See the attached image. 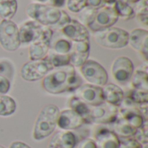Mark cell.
Wrapping results in <instances>:
<instances>
[{
	"label": "cell",
	"mask_w": 148,
	"mask_h": 148,
	"mask_svg": "<svg viewBox=\"0 0 148 148\" xmlns=\"http://www.w3.org/2000/svg\"><path fill=\"white\" fill-rule=\"evenodd\" d=\"M81 83V78L72 65L55 68L42 79V88L50 95L75 92Z\"/></svg>",
	"instance_id": "obj_1"
},
{
	"label": "cell",
	"mask_w": 148,
	"mask_h": 148,
	"mask_svg": "<svg viewBox=\"0 0 148 148\" xmlns=\"http://www.w3.org/2000/svg\"><path fill=\"white\" fill-rule=\"evenodd\" d=\"M60 109L53 104L45 106L40 111L32 131L35 141H41L49 137L56 128Z\"/></svg>",
	"instance_id": "obj_2"
},
{
	"label": "cell",
	"mask_w": 148,
	"mask_h": 148,
	"mask_svg": "<svg viewBox=\"0 0 148 148\" xmlns=\"http://www.w3.org/2000/svg\"><path fill=\"white\" fill-rule=\"evenodd\" d=\"M19 40L22 46H29L39 40L51 41L54 30L50 27L43 26L34 20L29 19L18 26Z\"/></svg>",
	"instance_id": "obj_3"
},
{
	"label": "cell",
	"mask_w": 148,
	"mask_h": 148,
	"mask_svg": "<svg viewBox=\"0 0 148 148\" xmlns=\"http://www.w3.org/2000/svg\"><path fill=\"white\" fill-rule=\"evenodd\" d=\"M62 10L53 7L48 3H31L26 8V14L29 19L36 23L53 28L60 21Z\"/></svg>",
	"instance_id": "obj_4"
},
{
	"label": "cell",
	"mask_w": 148,
	"mask_h": 148,
	"mask_svg": "<svg viewBox=\"0 0 148 148\" xmlns=\"http://www.w3.org/2000/svg\"><path fill=\"white\" fill-rule=\"evenodd\" d=\"M129 33L118 27H110L95 32V42L101 47L111 49H123L128 45Z\"/></svg>",
	"instance_id": "obj_5"
},
{
	"label": "cell",
	"mask_w": 148,
	"mask_h": 148,
	"mask_svg": "<svg viewBox=\"0 0 148 148\" xmlns=\"http://www.w3.org/2000/svg\"><path fill=\"white\" fill-rule=\"evenodd\" d=\"M53 66L48 58L29 61L20 69V76L26 82H36L42 79L52 69Z\"/></svg>",
	"instance_id": "obj_6"
},
{
	"label": "cell",
	"mask_w": 148,
	"mask_h": 148,
	"mask_svg": "<svg viewBox=\"0 0 148 148\" xmlns=\"http://www.w3.org/2000/svg\"><path fill=\"white\" fill-rule=\"evenodd\" d=\"M118 20L119 16L114 9V6L104 5L96 10L94 19L87 28L93 32H97L113 27Z\"/></svg>",
	"instance_id": "obj_7"
},
{
	"label": "cell",
	"mask_w": 148,
	"mask_h": 148,
	"mask_svg": "<svg viewBox=\"0 0 148 148\" xmlns=\"http://www.w3.org/2000/svg\"><path fill=\"white\" fill-rule=\"evenodd\" d=\"M80 72L89 84L103 87L108 82V74L107 70L95 60L86 61L80 67Z\"/></svg>",
	"instance_id": "obj_8"
},
{
	"label": "cell",
	"mask_w": 148,
	"mask_h": 148,
	"mask_svg": "<svg viewBox=\"0 0 148 148\" xmlns=\"http://www.w3.org/2000/svg\"><path fill=\"white\" fill-rule=\"evenodd\" d=\"M0 45L9 52L16 51L21 46L18 26L11 20H1L0 22Z\"/></svg>",
	"instance_id": "obj_9"
},
{
	"label": "cell",
	"mask_w": 148,
	"mask_h": 148,
	"mask_svg": "<svg viewBox=\"0 0 148 148\" xmlns=\"http://www.w3.org/2000/svg\"><path fill=\"white\" fill-rule=\"evenodd\" d=\"M134 72V65L132 60L127 56L115 58L111 65V74L117 83L127 84L130 82Z\"/></svg>",
	"instance_id": "obj_10"
},
{
	"label": "cell",
	"mask_w": 148,
	"mask_h": 148,
	"mask_svg": "<svg viewBox=\"0 0 148 148\" xmlns=\"http://www.w3.org/2000/svg\"><path fill=\"white\" fill-rule=\"evenodd\" d=\"M118 117V108L109 103L103 102L91 107L92 123L98 125H113Z\"/></svg>",
	"instance_id": "obj_11"
},
{
	"label": "cell",
	"mask_w": 148,
	"mask_h": 148,
	"mask_svg": "<svg viewBox=\"0 0 148 148\" xmlns=\"http://www.w3.org/2000/svg\"><path fill=\"white\" fill-rule=\"evenodd\" d=\"M74 95L91 107L100 105L105 101L102 88L89 83L79 86L75 89Z\"/></svg>",
	"instance_id": "obj_12"
},
{
	"label": "cell",
	"mask_w": 148,
	"mask_h": 148,
	"mask_svg": "<svg viewBox=\"0 0 148 148\" xmlns=\"http://www.w3.org/2000/svg\"><path fill=\"white\" fill-rule=\"evenodd\" d=\"M93 136L97 148H120L119 136L104 125L96 127Z\"/></svg>",
	"instance_id": "obj_13"
},
{
	"label": "cell",
	"mask_w": 148,
	"mask_h": 148,
	"mask_svg": "<svg viewBox=\"0 0 148 148\" xmlns=\"http://www.w3.org/2000/svg\"><path fill=\"white\" fill-rule=\"evenodd\" d=\"M57 31L71 42L89 41L88 29L75 19H70L69 23H67Z\"/></svg>",
	"instance_id": "obj_14"
},
{
	"label": "cell",
	"mask_w": 148,
	"mask_h": 148,
	"mask_svg": "<svg viewBox=\"0 0 148 148\" xmlns=\"http://www.w3.org/2000/svg\"><path fill=\"white\" fill-rule=\"evenodd\" d=\"M86 125L83 119L70 108H66L59 112L56 127L63 131H74Z\"/></svg>",
	"instance_id": "obj_15"
},
{
	"label": "cell",
	"mask_w": 148,
	"mask_h": 148,
	"mask_svg": "<svg viewBox=\"0 0 148 148\" xmlns=\"http://www.w3.org/2000/svg\"><path fill=\"white\" fill-rule=\"evenodd\" d=\"M148 31L146 29H133L128 35V45L139 52L147 62L148 59Z\"/></svg>",
	"instance_id": "obj_16"
},
{
	"label": "cell",
	"mask_w": 148,
	"mask_h": 148,
	"mask_svg": "<svg viewBox=\"0 0 148 148\" xmlns=\"http://www.w3.org/2000/svg\"><path fill=\"white\" fill-rule=\"evenodd\" d=\"M90 52L89 41L73 42L72 49L69 53L70 65L74 68H80L86 61L88 60Z\"/></svg>",
	"instance_id": "obj_17"
},
{
	"label": "cell",
	"mask_w": 148,
	"mask_h": 148,
	"mask_svg": "<svg viewBox=\"0 0 148 148\" xmlns=\"http://www.w3.org/2000/svg\"><path fill=\"white\" fill-rule=\"evenodd\" d=\"M78 142L79 138L73 131L60 130L53 135L48 148H75Z\"/></svg>",
	"instance_id": "obj_18"
},
{
	"label": "cell",
	"mask_w": 148,
	"mask_h": 148,
	"mask_svg": "<svg viewBox=\"0 0 148 148\" xmlns=\"http://www.w3.org/2000/svg\"><path fill=\"white\" fill-rule=\"evenodd\" d=\"M118 117L123 119L136 129L141 127L143 124L147 121V120H146L141 114L138 106L129 108H118Z\"/></svg>",
	"instance_id": "obj_19"
},
{
	"label": "cell",
	"mask_w": 148,
	"mask_h": 148,
	"mask_svg": "<svg viewBox=\"0 0 148 148\" xmlns=\"http://www.w3.org/2000/svg\"><path fill=\"white\" fill-rule=\"evenodd\" d=\"M101 88L105 102L119 108L125 97L123 89L114 83H107Z\"/></svg>",
	"instance_id": "obj_20"
},
{
	"label": "cell",
	"mask_w": 148,
	"mask_h": 148,
	"mask_svg": "<svg viewBox=\"0 0 148 148\" xmlns=\"http://www.w3.org/2000/svg\"><path fill=\"white\" fill-rule=\"evenodd\" d=\"M68 104H69V108L72 109L77 114H79L83 119L85 124L87 125L93 124L91 120V106L81 101L75 95H73L69 100Z\"/></svg>",
	"instance_id": "obj_21"
},
{
	"label": "cell",
	"mask_w": 148,
	"mask_h": 148,
	"mask_svg": "<svg viewBox=\"0 0 148 148\" xmlns=\"http://www.w3.org/2000/svg\"><path fill=\"white\" fill-rule=\"evenodd\" d=\"M72 43L73 42H71L70 40L63 36L59 31L54 30L53 36L50 41L49 49L58 54L67 55V54H69L71 51Z\"/></svg>",
	"instance_id": "obj_22"
},
{
	"label": "cell",
	"mask_w": 148,
	"mask_h": 148,
	"mask_svg": "<svg viewBox=\"0 0 148 148\" xmlns=\"http://www.w3.org/2000/svg\"><path fill=\"white\" fill-rule=\"evenodd\" d=\"M50 41L39 40L29 46V61L44 59L49 50Z\"/></svg>",
	"instance_id": "obj_23"
},
{
	"label": "cell",
	"mask_w": 148,
	"mask_h": 148,
	"mask_svg": "<svg viewBox=\"0 0 148 148\" xmlns=\"http://www.w3.org/2000/svg\"><path fill=\"white\" fill-rule=\"evenodd\" d=\"M147 78L148 72L147 66L136 69L130 80L132 88L148 91Z\"/></svg>",
	"instance_id": "obj_24"
},
{
	"label": "cell",
	"mask_w": 148,
	"mask_h": 148,
	"mask_svg": "<svg viewBox=\"0 0 148 148\" xmlns=\"http://www.w3.org/2000/svg\"><path fill=\"white\" fill-rule=\"evenodd\" d=\"M113 126V131L119 136V138H134L137 131L136 128L120 117H117V120L114 121Z\"/></svg>",
	"instance_id": "obj_25"
},
{
	"label": "cell",
	"mask_w": 148,
	"mask_h": 148,
	"mask_svg": "<svg viewBox=\"0 0 148 148\" xmlns=\"http://www.w3.org/2000/svg\"><path fill=\"white\" fill-rule=\"evenodd\" d=\"M17 10V0H0V18L11 20Z\"/></svg>",
	"instance_id": "obj_26"
},
{
	"label": "cell",
	"mask_w": 148,
	"mask_h": 148,
	"mask_svg": "<svg viewBox=\"0 0 148 148\" xmlns=\"http://www.w3.org/2000/svg\"><path fill=\"white\" fill-rule=\"evenodd\" d=\"M16 103L15 100L7 95H0V116H10L16 112Z\"/></svg>",
	"instance_id": "obj_27"
},
{
	"label": "cell",
	"mask_w": 148,
	"mask_h": 148,
	"mask_svg": "<svg viewBox=\"0 0 148 148\" xmlns=\"http://www.w3.org/2000/svg\"><path fill=\"white\" fill-rule=\"evenodd\" d=\"M114 6L118 14L119 18L123 20H130L135 17V12L133 5L128 4L121 0H116Z\"/></svg>",
	"instance_id": "obj_28"
},
{
	"label": "cell",
	"mask_w": 148,
	"mask_h": 148,
	"mask_svg": "<svg viewBox=\"0 0 148 148\" xmlns=\"http://www.w3.org/2000/svg\"><path fill=\"white\" fill-rule=\"evenodd\" d=\"M134 9L135 12V17L137 18L138 22L145 28H147L148 22L147 0H139L134 4Z\"/></svg>",
	"instance_id": "obj_29"
},
{
	"label": "cell",
	"mask_w": 148,
	"mask_h": 148,
	"mask_svg": "<svg viewBox=\"0 0 148 148\" xmlns=\"http://www.w3.org/2000/svg\"><path fill=\"white\" fill-rule=\"evenodd\" d=\"M125 97L127 98L135 106L145 105L147 104L148 102V91L131 88L127 93Z\"/></svg>",
	"instance_id": "obj_30"
},
{
	"label": "cell",
	"mask_w": 148,
	"mask_h": 148,
	"mask_svg": "<svg viewBox=\"0 0 148 148\" xmlns=\"http://www.w3.org/2000/svg\"><path fill=\"white\" fill-rule=\"evenodd\" d=\"M46 58H48L49 60V62H51L54 69L55 68L64 67V66H67V65H70L69 64L70 63L69 54H67V55L58 54V53H56L53 50L49 49Z\"/></svg>",
	"instance_id": "obj_31"
},
{
	"label": "cell",
	"mask_w": 148,
	"mask_h": 148,
	"mask_svg": "<svg viewBox=\"0 0 148 148\" xmlns=\"http://www.w3.org/2000/svg\"><path fill=\"white\" fill-rule=\"evenodd\" d=\"M0 75L8 78L12 83L15 76V66L10 59H0Z\"/></svg>",
	"instance_id": "obj_32"
},
{
	"label": "cell",
	"mask_w": 148,
	"mask_h": 148,
	"mask_svg": "<svg viewBox=\"0 0 148 148\" xmlns=\"http://www.w3.org/2000/svg\"><path fill=\"white\" fill-rule=\"evenodd\" d=\"M97 9H93L88 6H86L84 9H82L80 12H78V18L79 22L88 27V25L92 22L94 19V16L95 15Z\"/></svg>",
	"instance_id": "obj_33"
},
{
	"label": "cell",
	"mask_w": 148,
	"mask_h": 148,
	"mask_svg": "<svg viewBox=\"0 0 148 148\" xmlns=\"http://www.w3.org/2000/svg\"><path fill=\"white\" fill-rule=\"evenodd\" d=\"M87 6V0H66V8L73 12L78 13Z\"/></svg>",
	"instance_id": "obj_34"
},
{
	"label": "cell",
	"mask_w": 148,
	"mask_h": 148,
	"mask_svg": "<svg viewBox=\"0 0 148 148\" xmlns=\"http://www.w3.org/2000/svg\"><path fill=\"white\" fill-rule=\"evenodd\" d=\"M134 138L139 141L142 146H146L147 145L148 142V134H147V121H146L143 126L140 128L137 129L135 135L134 136Z\"/></svg>",
	"instance_id": "obj_35"
},
{
	"label": "cell",
	"mask_w": 148,
	"mask_h": 148,
	"mask_svg": "<svg viewBox=\"0 0 148 148\" xmlns=\"http://www.w3.org/2000/svg\"><path fill=\"white\" fill-rule=\"evenodd\" d=\"M120 148H143L134 138H120Z\"/></svg>",
	"instance_id": "obj_36"
},
{
	"label": "cell",
	"mask_w": 148,
	"mask_h": 148,
	"mask_svg": "<svg viewBox=\"0 0 148 148\" xmlns=\"http://www.w3.org/2000/svg\"><path fill=\"white\" fill-rule=\"evenodd\" d=\"M11 88V82L3 76L0 75V95H6Z\"/></svg>",
	"instance_id": "obj_37"
},
{
	"label": "cell",
	"mask_w": 148,
	"mask_h": 148,
	"mask_svg": "<svg viewBox=\"0 0 148 148\" xmlns=\"http://www.w3.org/2000/svg\"><path fill=\"white\" fill-rule=\"evenodd\" d=\"M77 148H97V145L94 139L91 138H84L81 141L78 142Z\"/></svg>",
	"instance_id": "obj_38"
},
{
	"label": "cell",
	"mask_w": 148,
	"mask_h": 148,
	"mask_svg": "<svg viewBox=\"0 0 148 148\" xmlns=\"http://www.w3.org/2000/svg\"><path fill=\"white\" fill-rule=\"evenodd\" d=\"M104 5V0H87V6L93 9H99Z\"/></svg>",
	"instance_id": "obj_39"
},
{
	"label": "cell",
	"mask_w": 148,
	"mask_h": 148,
	"mask_svg": "<svg viewBox=\"0 0 148 148\" xmlns=\"http://www.w3.org/2000/svg\"><path fill=\"white\" fill-rule=\"evenodd\" d=\"M48 4L62 10V8L66 6V0H49Z\"/></svg>",
	"instance_id": "obj_40"
},
{
	"label": "cell",
	"mask_w": 148,
	"mask_h": 148,
	"mask_svg": "<svg viewBox=\"0 0 148 148\" xmlns=\"http://www.w3.org/2000/svg\"><path fill=\"white\" fill-rule=\"evenodd\" d=\"M9 148H31L29 145H27L26 143L23 142V141H13L10 143Z\"/></svg>",
	"instance_id": "obj_41"
},
{
	"label": "cell",
	"mask_w": 148,
	"mask_h": 148,
	"mask_svg": "<svg viewBox=\"0 0 148 148\" xmlns=\"http://www.w3.org/2000/svg\"><path fill=\"white\" fill-rule=\"evenodd\" d=\"M121 1H123V2H125V3H127L128 4L133 5V4H135L139 0H121Z\"/></svg>",
	"instance_id": "obj_42"
},
{
	"label": "cell",
	"mask_w": 148,
	"mask_h": 148,
	"mask_svg": "<svg viewBox=\"0 0 148 148\" xmlns=\"http://www.w3.org/2000/svg\"><path fill=\"white\" fill-rule=\"evenodd\" d=\"M34 3H48L49 0H33Z\"/></svg>",
	"instance_id": "obj_43"
},
{
	"label": "cell",
	"mask_w": 148,
	"mask_h": 148,
	"mask_svg": "<svg viewBox=\"0 0 148 148\" xmlns=\"http://www.w3.org/2000/svg\"><path fill=\"white\" fill-rule=\"evenodd\" d=\"M0 148H5V147H3V146H1V145H0Z\"/></svg>",
	"instance_id": "obj_44"
}]
</instances>
